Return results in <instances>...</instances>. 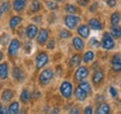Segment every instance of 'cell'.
I'll use <instances>...</instances> for the list:
<instances>
[{"instance_id":"6da1fadb","label":"cell","mask_w":121,"mask_h":114,"mask_svg":"<svg viewBox=\"0 0 121 114\" xmlns=\"http://www.w3.org/2000/svg\"><path fill=\"white\" fill-rule=\"evenodd\" d=\"M73 85H72V83L71 81H69V80H64L63 83L60 84V95L64 97V98H66V99H69L71 97H72V95H73Z\"/></svg>"},{"instance_id":"7a4b0ae2","label":"cell","mask_w":121,"mask_h":114,"mask_svg":"<svg viewBox=\"0 0 121 114\" xmlns=\"http://www.w3.org/2000/svg\"><path fill=\"white\" fill-rule=\"evenodd\" d=\"M53 77H54V72L52 69H44L38 76V81L42 86H47L52 81Z\"/></svg>"},{"instance_id":"3957f363","label":"cell","mask_w":121,"mask_h":114,"mask_svg":"<svg viewBox=\"0 0 121 114\" xmlns=\"http://www.w3.org/2000/svg\"><path fill=\"white\" fill-rule=\"evenodd\" d=\"M100 46H102V49L104 50H113L114 46H116V44H114V41H113L112 36L110 35L109 33H104L103 36H102V41H101V43H100Z\"/></svg>"},{"instance_id":"277c9868","label":"cell","mask_w":121,"mask_h":114,"mask_svg":"<svg viewBox=\"0 0 121 114\" xmlns=\"http://www.w3.org/2000/svg\"><path fill=\"white\" fill-rule=\"evenodd\" d=\"M78 22H80V17L75 16L74 14H69V15H66L64 18V24L69 30L75 28V27L78 26Z\"/></svg>"},{"instance_id":"5b68a950","label":"cell","mask_w":121,"mask_h":114,"mask_svg":"<svg viewBox=\"0 0 121 114\" xmlns=\"http://www.w3.org/2000/svg\"><path fill=\"white\" fill-rule=\"evenodd\" d=\"M48 63V54L46 52H40L37 54L36 60H35V68L39 70Z\"/></svg>"},{"instance_id":"8992f818","label":"cell","mask_w":121,"mask_h":114,"mask_svg":"<svg viewBox=\"0 0 121 114\" xmlns=\"http://www.w3.org/2000/svg\"><path fill=\"white\" fill-rule=\"evenodd\" d=\"M20 41L18 39H13L10 41V44H9L8 46V55L9 57H16L19 52V49H20Z\"/></svg>"},{"instance_id":"52a82bcc","label":"cell","mask_w":121,"mask_h":114,"mask_svg":"<svg viewBox=\"0 0 121 114\" xmlns=\"http://www.w3.org/2000/svg\"><path fill=\"white\" fill-rule=\"evenodd\" d=\"M87 75H89V70H87L86 67H80L76 69L75 71V74H74V78L75 80H78V81H81L82 79L86 78Z\"/></svg>"},{"instance_id":"ba28073f","label":"cell","mask_w":121,"mask_h":114,"mask_svg":"<svg viewBox=\"0 0 121 114\" xmlns=\"http://www.w3.org/2000/svg\"><path fill=\"white\" fill-rule=\"evenodd\" d=\"M36 37H37V43L39 45L46 44V42H47V40H48V31L46 28H42L40 31H38Z\"/></svg>"},{"instance_id":"9c48e42d","label":"cell","mask_w":121,"mask_h":114,"mask_svg":"<svg viewBox=\"0 0 121 114\" xmlns=\"http://www.w3.org/2000/svg\"><path fill=\"white\" fill-rule=\"evenodd\" d=\"M111 67H112V70L116 71V72H119L121 70V58H120V54H116L113 55L112 59H111Z\"/></svg>"},{"instance_id":"30bf717a","label":"cell","mask_w":121,"mask_h":114,"mask_svg":"<svg viewBox=\"0 0 121 114\" xmlns=\"http://www.w3.org/2000/svg\"><path fill=\"white\" fill-rule=\"evenodd\" d=\"M38 33V27L36 24H29L26 28V34H27V37L29 40H33L35 39V36L37 35Z\"/></svg>"},{"instance_id":"8fae6325","label":"cell","mask_w":121,"mask_h":114,"mask_svg":"<svg viewBox=\"0 0 121 114\" xmlns=\"http://www.w3.org/2000/svg\"><path fill=\"white\" fill-rule=\"evenodd\" d=\"M13 76L18 83H22V81H24V79H25V74H24V71L22 70L20 67H16V66L13 67Z\"/></svg>"},{"instance_id":"7c38bea8","label":"cell","mask_w":121,"mask_h":114,"mask_svg":"<svg viewBox=\"0 0 121 114\" xmlns=\"http://www.w3.org/2000/svg\"><path fill=\"white\" fill-rule=\"evenodd\" d=\"M27 4V0H13V9L16 13H22L25 9Z\"/></svg>"},{"instance_id":"4fadbf2b","label":"cell","mask_w":121,"mask_h":114,"mask_svg":"<svg viewBox=\"0 0 121 114\" xmlns=\"http://www.w3.org/2000/svg\"><path fill=\"white\" fill-rule=\"evenodd\" d=\"M104 79V74L103 71L101 70H96L93 72V75H92V83L95 84V85H99L103 81Z\"/></svg>"},{"instance_id":"5bb4252c","label":"cell","mask_w":121,"mask_h":114,"mask_svg":"<svg viewBox=\"0 0 121 114\" xmlns=\"http://www.w3.org/2000/svg\"><path fill=\"white\" fill-rule=\"evenodd\" d=\"M9 75V66L8 62H2L0 63V78L4 80V79L8 78Z\"/></svg>"},{"instance_id":"9a60e30c","label":"cell","mask_w":121,"mask_h":114,"mask_svg":"<svg viewBox=\"0 0 121 114\" xmlns=\"http://www.w3.org/2000/svg\"><path fill=\"white\" fill-rule=\"evenodd\" d=\"M85 46V44H84V41H83L81 37H78V36H75L73 39V48L78 51V52H81Z\"/></svg>"},{"instance_id":"2e32d148","label":"cell","mask_w":121,"mask_h":114,"mask_svg":"<svg viewBox=\"0 0 121 114\" xmlns=\"http://www.w3.org/2000/svg\"><path fill=\"white\" fill-rule=\"evenodd\" d=\"M74 95H75V98H76L78 102H84L85 99H86L87 93H85L82 88L78 86V87L74 90Z\"/></svg>"},{"instance_id":"e0dca14e","label":"cell","mask_w":121,"mask_h":114,"mask_svg":"<svg viewBox=\"0 0 121 114\" xmlns=\"http://www.w3.org/2000/svg\"><path fill=\"white\" fill-rule=\"evenodd\" d=\"M78 34L83 39H87L90 35V28L86 25H80L78 27Z\"/></svg>"},{"instance_id":"ac0fdd59","label":"cell","mask_w":121,"mask_h":114,"mask_svg":"<svg viewBox=\"0 0 121 114\" xmlns=\"http://www.w3.org/2000/svg\"><path fill=\"white\" fill-rule=\"evenodd\" d=\"M87 24H89V26H90L91 28H93V30H95V31L102 30V23L100 22L98 18H91Z\"/></svg>"},{"instance_id":"d6986e66","label":"cell","mask_w":121,"mask_h":114,"mask_svg":"<svg viewBox=\"0 0 121 114\" xmlns=\"http://www.w3.org/2000/svg\"><path fill=\"white\" fill-rule=\"evenodd\" d=\"M81 55L80 54H74V55H72L71 57V59H69V66L71 67V68H74V67H78L80 66V63H81Z\"/></svg>"},{"instance_id":"ffe728a7","label":"cell","mask_w":121,"mask_h":114,"mask_svg":"<svg viewBox=\"0 0 121 114\" xmlns=\"http://www.w3.org/2000/svg\"><path fill=\"white\" fill-rule=\"evenodd\" d=\"M13 97V92L11 89H4L1 94V101L2 102H10Z\"/></svg>"},{"instance_id":"44dd1931","label":"cell","mask_w":121,"mask_h":114,"mask_svg":"<svg viewBox=\"0 0 121 114\" xmlns=\"http://www.w3.org/2000/svg\"><path fill=\"white\" fill-rule=\"evenodd\" d=\"M110 35L112 36V39H120L121 36V30L118 25H112V27L110 28Z\"/></svg>"},{"instance_id":"7402d4cb","label":"cell","mask_w":121,"mask_h":114,"mask_svg":"<svg viewBox=\"0 0 121 114\" xmlns=\"http://www.w3.org/2000/svg\"><path fill=\"white\" fill-rule=\"evenodd\" d=\"M22 17L20 16H13V17L10 18V20H9V27L11 28V30H15L16 27L22 23Z\"/></svg>"},{"instance_id":"603a6c76","label":"cell","mask_w":121,"mask_h":114,"mask_svg":"<svg viewBox=\"0 0 121 114\" xmlns=\"http://www.w3.org/2000/svg\"><path fill=\"white\" fill-rule=\"evenodd\" d=\"M29 9L31 13H38L42 9V4L39 2V0H33L29 6Z\"/></svg>"},{"instance_id":"cb8c5ba5","label":"cell","mask_w":121,"mask_h":114,"mask_svg":"<svg viewBox=\"0 0 121 114\" xmlns=\"http://www.w3.org/2000/svg\"><path fill=\"white\" fill-rule=\"evenodd\" d=\"M96 113L98 114H108L110 113V106L107 103H102L100 104L99 107L96 109Z\"/></svg>"},{"instance_id":"d4e9b609","label":"cell","mask_w":121,"mask_h":114,"mask_svg":"<svg viewBox=\"0 0 121 114\" xmlns=\"http://www.w3.org/2000/svg\"><path fill=\"white\" fill-rule=\"evenodd\" d=\"M8 111L10 114H17L19 113V103L18 102H13L8 107Z\"/></svg>"},{"instance_id":"484cf974","label":"cell","mask_w":121,"mask_h":114,"mask_svg":"<svg viewBox=\"0 0 121 114\" xmlns=\"http://www.w3.org/2000/svg\"><path fill=\"white\" fill-rule=\"evenodd\" d=\"M95 54L93 51H86V52L84 53V55H83V61L87 63V62H91L93 61V59H94Z\"/></svg>"},{"instance_id":"4316f807","label":"cell","mask_w":121,"mask_h":114,"mask_svg":"<svg viewBox=\"0 0 121 114\" xmlns=\"http://www.w3.org/2000/svg\"><path fill=\"white\" fill-rule=\"evenodd\" d=\"M78 86L82 88L85 93H87V94H90L91 90H92V87H91V85L89 84V81H84L83 79L81 80V83H80V85H78Z\"/></svg>"},{"instance_id":"83f0119b","label":"cell","mask_w":121,"mask_h":114,"mask_svg":"<svg viewBox=\"0 0 121 114\" xmlns=\"http://www.w3.org/2000/svg\"><path fill=\"white\" fill-rule=\"evenodd\" d=\"M30 99V94L29 92H28V89H24L22 92V94H20V101L22 102V103H28Z\"/></svg>"},{"instance_id":"f1b7e54d","label":"cell","mask_w":121,"mask_h":114,"mask_svg":"<svg viewBox=\"0 0 121 114\" xmlns=\"http://www.w3.org/2000/svg\"><path fill=\"white\" fill-rule=\"evenodd\" d=\"M110 22L112 25H119V23H120V14L116 11V13H113L111 15V17H110Z\"/></svg>"},{"instance_id":"f546056e","label":"cell","mask_w":121,"mask_h":114,"mask_svg":"<svg viewBox=\"0 0 121 114\" xmlns=\"http://www.w3.org/2000/svg\"><path fill=\"white\" fill-rule=\"evenodd\" d=\"M64 9H65V11H66V13H69V14H76L78 11V7H76V6H74V5H71V4L66 5Z\"/></svg>"},{"instance_id":"4dcf8cb0","label":"cell","mask_w":121,"mask_h":114,"mask_svg":"<svg viewBox=\"0 0 121 114\" xmlns=\"http://www.w3.org/2000/svg\"><path fill=\"white\" fill-rule=\"evenodd\" d=\"M46 6L49 10H56L58 8V5H57L56 1H53V0H47L46 1Z\"/></svg>"},{"instance_id":"1f68e13d","label":"cell","mask_w":121,"mask_h":114,"mask_svg":"<svg viewBox=\"0 0 121 114\" xmlns=\"http://www.w3.org/2000/svg\"><path fill=\"white\" fill-rule=\"evenodd\" d=\"M72 36V33L69 31V30H62V31H60V39H69Z\"/></svg>"},{"instance_id":"d6a6232c","label":"cell","mask_w":121,"mask_h":114,"mask_svg":"<svg viewBox=\"0 0 121 114\" xmlns=\"http://www.w3.org/2000/svg\"><path fill=\"white\" fill-rule=\"evenodd\" d=\"M9 10H10V4H9L8 1L4 2V4L0 6V11L1 13H8Z\"/></svg>"},{"instance_id":"836d02e7","label":"cell","mask_w":121,"mask_h":114,"mask_svg":"<svg viewBox=\"0 0 121 114\" xmlns=\"http://www.w3.org/2000/svg\"><path fill=\"white\" fill-rule=\"evenodd\" d=\"M89 44H90L91 46H94V48H99V46H100V42L96 39H94V37L90 39V41H89Z\"/></svg>"},{"instance_id":"e575fe53","label":"cell","mask_w":121,"mask_h":114,"mask_svg":"<svg viewBox=\"0 0 121 114\" xmlns=\"http://www.w3.org/2000/svg\"><path fill=\"white\" fill-rule=\"evenodd\" d=\"M109 92H110V95L113 97V98H116V97L118 96V92H117V89L114 87H110L109 88Z\"/></svg>"},{"instance_id":"d590c367","label":"cell","mask_w":121,"mask_h":114,"mask_svg":"<svg viewBox=\"0 0 121 114\" xmlns=\"http://www.w3.org/2000/svg\"><path fill=\"white\" fill-rule=\"evenodd\" d=\"M78 1V4L81 6V7H86L89 2H90V0H76Z\"/></svg>"},{"instance_id":"8d00e7d4","label":"cell","mask_w":121,"mask_h":114,"mask_svg":"<svg viewBox=\"0 0 121 114\" xmlns=\"http://www.w3.org/2000/svg\"><path fill=\"white\" fill-rule=\"evenodd\" d=\"M107 5H108L109 7L113 8V7L117 6V0H107Z\"/></svg>"},{"instance_id":"74e56055","label":"cell","mask_w":121,"mask_h":114,"mask_svg":"<svg viewBox=\"0 0 121 114\" xmlns=\"http://www.w3.org/2000/svg\"><path fill=\"white\" fill-rule=\"evenodd\" d=\"M55 48V41L54 40H49L47 43V49H49V50H52V49Z\"/></svg>"},{"instance_id":"f35d334b","label":"cell","mask_w":121,"mask_h":114,"mask_svg":"<svg viewBox=\"0 0 121 114\" xmlns=\"http://www.w3.org/2000/svg\"><path fill=\"white\" fill-rule=\"evenodd\" d=\"M9 111L7 107H4V106H0V114H8Z\"/></svg>"},{"instance_id":"ab89813d","label":"cell","mask_w":121,"mask_h":114,"mask_svg":"<svg viewBox=\"0 0 121 114\" xmlns=\"http://www.w3.org/2000/svg\"><path fill=\"white\" fill-rule=\"evenodd\" d=\"M96 8H98V2H94V4L92 5V6H91L89 9H90L91 13H94L95 10H96Z\"/></svg>"},{"instance_id":"60d3db41","label":"cell","mask_w":121,"mask_h":114,"mask_svg":"<svg viewBox=\"0 0 121 114\" xmlns=\"http://www.w3.org/2000/svg\"><path fill=\"white\" fill-rule=\"evenodd\" d=\"M84 113L85 114H91V113H93V111H92V107H91V106H86V107H85V110H84Z\"/></svg>"},{"instance_id":"b9f144b4","label":"cell","mask_w":121,"mask_h":114,"mask_svg":"<svg viewBox=\"0 0 121 114\" xmlns=\"http://www.w3.org/2000/svg\"><path fill=\"white\" fill-rule=\"evenodd\" d=\"M69 113H74V114H78V113H80V111L78 110V107H73L72 110L69 111Z\"/></svg>"},{"instance_id":"7bdbcfd3","label":"cell","mask_w":121,"mask_h":114,"mask_svg":"<svg viewBox=\"0 0 121 114\" xmlns=\"http://www.w3.org/2000/svg\"><path fill=\"white\" fill-rule=\"evenodd\" d=\"M33 96H34V98H38V97L40 96V94H39L38 92H36V93L34 92V94H33Z\"/></svg>"},{"instance_id":"ee69618b","label":"cell","mask_w":121,"mask_h":114,"mask_svg":"<svg viewBox=\"0 0 121 114\" xmlns=\"http://www.w3.org/2000/svg\"><path fill=\"white\" fill-rule=\"evenodd\" d=\"M2 59H4V53H2L1 51H0V61H1Z\"/></svg>"},{"instance_id":"f6af8a7d","label":"cell","mask_w":121,"mask_h":114,"mask_svg":"<svg viewBox=\"0 0 121 114\" xmlns=\"http://www.w3.org/2000/svg\"><path fill=\"white\" fill-rule=\"evenodd\" d=\"M54 1H56V2H62V1H64V0H54Z\"/></svg>"},{"instance_id":"bcb514c9","label":"cell","mask_w":121,"mask_h":114,"mask_svg":"<svg viewBox=\"0 0 121 114\" xmlns=\"http://www.w3.org/2000/svg\"><path fill=\"white\" fill-rule=\"evenodd\" d=\"M1 14H2V13H1V11H0V19H1Z\"/></svg>"},{"instance_id":"7dc6e473","label":"cell","mask_w":121,"mask_h":114,"mask_svg":"<svg viewBox=\"0 0 121 114\" xmlns=\"http://www.w3.org/2000/svg\"><path fill=\"white\" fill-rule=\"evenodd\" d=\"M0 106H1V105H0Z\"/></svg>"}]
</instances>
